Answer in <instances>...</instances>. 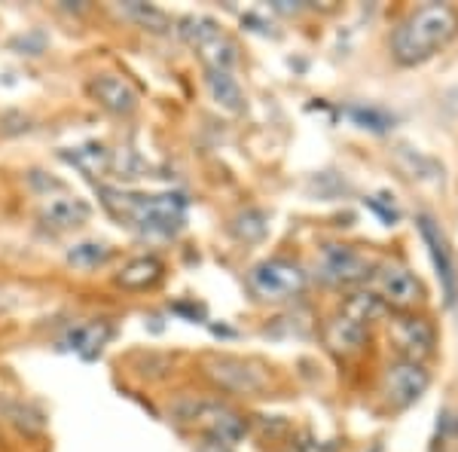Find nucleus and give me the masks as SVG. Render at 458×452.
<instances>
[{
    "label": "nucleus",
    "instance_id": "obj_5",
    "mask_svg": "<svg viewBox=\"0 0 458 452\" xmlns=\"http://www.w3.org/2000/svg\"><path fill=\"white\" fill-rule=\"evenodd\" d=\"M376 272V263L364 251L352 248V244H321L315 257V276L330 287H349L358 281H367Z\"/></svg>",
    "mask_w": 458,
    "mask_h": 452
},
{
    "label": "nucleus",
    "instance_id": "obj_13",
    "mask_svg": "<svg viewBox=\"0 0 458 452\" xmlns=\"http://www.w3.org/2000/svg\"><path fill=\"white\" fill-rule=\"evenodd\" d=\"M367 339H370V328H364V324L352 321L345 315H334L327 321V328H324V343L334 348L336 354H343V358L358 354L367 345Z\"/></svg>",
    "mask_w": 458,
    "mask_h": 452
},
{
    "label": "nucleus",
    "instance_id": "obj_1",
    "mask_svg": "<svg viewBox=\"0 0 458 452\" xmlns=\"http://www.w3.org/2000/svg\"><path fill=\"white\" fill-rule=\"evenodd\" d=\"M458 37V10L453 4H422L391 34V55L403 68L425 64Z\"/></svg>",
    "mask_w": 458,
    "mask_h": 452
},
{
    "label": "nucleus",
    "instance_id": "obj_8",
    "mask_svg": "<svg viewBox=\"0 0 458 452\" xmlns=\"http://www.w3.org/2000/svg\"><path fill=\"white\" fill-rule=\"evenodd\" d=\"M373 285H376V296H379L386 306L391 309H416L419 303L425 300V287L422 281L416 278V272H410L403 263H382L376 266L373 272Z\"/></svg>",
    "mask_w": 458,
    "mask_h": 452
},
{
    "label": "nucleus",
    "instance_id": "obj_11",
    "mask_svg": "<svg viewBox=\"0 0 458 452\" xmlns=\"http://www.w3.org/2000/svg\"><path fill=\"white\" fill-rule=\"evenodd\" d=\"M89 92H92V98L114 116H131L138 110V105H141L138 89L125 77H120V73H98V77H92L89 80Z\"/></svg>",
    "mask_w": 458,
    "mask_h": 452
},
{
    "label": "nucleus",
    "instance_id": "obj_17",
    "mask_svg": "<svg viewBox=\"0 0 458 452\" xmlns=\"http://www.w3.org/2000/svg\"><path fill=\"white\" fill-rule=\"evenodd\" d=\"M205 86H208L217 107L229 110V114H242V110H245V92H242L239 80L229 71H208L205 73Z\"/></svg>",
    "mask_w": 458,
    "mask_h": 452
},
{
    "label": "nucleus",
    "instance_id": "obj_28",
    "mask_svg": "<svg viewBox=\"0 0 458 452\" xmlns=\"http://www.w3.org/2000/svg\"><path fill=\"white\" fill-rule=\"evenodd\" d=\"M272 10H276V13H300V6L291 4V0H276V4H272Z\"/></svg>",
    "mask_w": 458,
    "mask_h": 452
},
{
    "label": "nucleus",
    "instance_id": "obj_2",
    "mask_svg": "<svg viewBox=\"0 0 458 452\" xmlns=\"http://www.w3.org/2000/svg\"><path fill=\"white\" fill-rule=\"evenodd\" d=\"M105 205L116 217L150 235H174L187 220V196L181 192H120L101 190Z\"/></svg>",
    "mask_w": 458,
    "mask_h": 452
},
{
    "label": "nucleus",
    "instance_id": "obj_23",
    "mask_svg": "<svg viewBox=\"0 0 458 452\" xmlns=\"http://www.w3.org/2000/svg\"><path fill=\"white\" fill-rule=\"evenodd\" d=\"M199 58L205 62V68L208 71H229L239 64V47H235V40L229 34H220L217 40L208 43V47L199 53Z\"/></svg>",
    "mask_w": 458,
    "mask_h": 452
},
{
    "label": "nucleus",
    "instance_id": "obj_14",
    "mask_svg": "<svg viewBox=\"0 0 458 452\" xmlns=\"http://www.w3.org/2000/svg\"><path fill=\"white\" fill-rule=\"evenodd\" d=\"M92 217V205L80 196H62V199H53L40 209V220L53 229H80L86 220Z\"/></svg>",
    "mask_w": 458,
    "mask_h": 452
},
{
    "label": "nucleus",
    "instance_id": "obj_18",
    "mask_svg": "<svg viewBox=\"0 0 458 452\" xmlns=\"http://www.w3.org/2000/svg\"><path fill=\"white\" fill-rule=\"evenodd\" d=\"M386 312H388V306L373 291H354L352 296H345L343 306H339V315L352 318V321L364 324V328H370V324L382 321Z\"/></svg>",
    "mask_w": 458,
    "mask_h": 452
},
{
    "label": "nucleus",
    "instance_id": "obj_6",
    "mask_svg": "<svg viewBox=\"0 0 458 452\" xmlns=\"http://www.w3.org/2000/svg\"><path fill=\"white\" fill-rule=\"evenodd\" d=\"M205 376L217 385V388L229 391V395H245L257 397L269 388V373L248 358H235V354H211L205 358Z\"/></svg>",
    "mask_w": 458,
    "mask_h": 452
},
{
    "label": "nucleus",
    "instance_id": "obj_25",
    "mask_svg": "<svg viewBox=\"0 0 458 452\" xmlns=\"http://www.w3.org/2000/svg\"><path fill=\"white\" fill-rule=\"evenodd\" d=\"M34 120L28 114H19V110H6V114H0V135H25V132H31Z\"/></svg>",
    "mask_w": 458,
    "mask_h": 452
},
{
    "label": "nucleus",
    "instance_id": "obj_20",
    "mask_svg": "<svg viewBox=\"0 0 458 452\" xmlns=\"http://www.w3.org/2000/svg\"><path fill=\"white\" fill-rule=\"evenodd\" d=\"M174 31L190 49H196V53H202L208 43H214L220 34H224V31H220V25L211 16H183V19H177Z\"/></svg>",
    "mask_w": 458,
    "mask_h": 452
},
{
    "label": "nucleus",
    "instance_id": "obj_21",
    "mask_svg": "<svg viewBox=\"0 0 458 452\" xmlns=\"http://www.w3.org/2000/svg\"><path fill=\"white\" fill-rule=\"evenodd\" d=\"M229 233L235 235L239 242H263L266 233H269V214H266L263 209H245L239 211L233 220H229Z\"/></svg>",
    "mask_w": 458,
    "mask_h": 452
},
{
    "label": "nucleus",
    "instance_id": "obj_16",
    "mask_svg": "<svg viewBox=\"0 0 458 452\" xmlns=\"http://www.w3.org/2000/svg\"><path fill=\"white\" fill-rule=\"evenodd\" d=\"M58 157L64 162H71V166L77 168V172H83L86 177H101L110 172L114 153H110L105 144H98V141H89V144L68 147V150H62Z\"/></svg>",
    "mask_w": 458,
    "mask_h": 452
},
{
    "label": "nucleus",
    "instance_id": "obj_12",
    "mask_svg": "<svg viewBox=\"0 0 458 452\" xmlns=\"http://www.w3.org/2000/svg\"><path fill=\"white\" fill-rule=\"evenodd\" d=\"M110 337H114V328H110L107 321H89V324H77V328H71L58 345L68 348V352H77L80 358L92 361V358H98L101 348L110 343Z\"/></svg>",
    "mask_w": 458,
    "mask_h": 452
},
{
    "label": "nucleus",
    "instance_id": "obj_4",
    "mask_svg": "<svg viewBox=\"0 0 458 452\" xmlns=\"http://www.w3.org/2000/svg\"><path fill=\"white\" fill-rule=\"evenodd\" d=\"M309 272L300 263L287 260V257H269L250 266L248 272V291L263 303H284L293 300L306 291Z\"/></svg>",
    "mask_w": 458,
    "mask_h": 452
},
{
    "label": "nucleus",
    "instance_id": "obj_10",
    "mask_svg": "<svg viewBox=\"0 0 458 452\" xmlns=\"http://www.w3.org/2000/svg\"><path fill=\"white\" fill-rule=\"evenodd\" d=\"M419 233L428 244V254H431V263L437 269V278H440V287H443V296H446L449 306H455L458 300V272H455V260H453V251H449L446 239H443L440 226L434 224L428 214L419 217Z\"/></svg>",
    "mask_w": 458,
    "mask_h": 452
},
{
    "label": "nucleus",
    "instance_id": "obj_15",
    "mask_svg": "<svg viewBox=\"0 0 458 452\" xmlns=\"http://www.w3.org/2000/svg\"><path fill=\"white\" fill-rule=\"evenodd\" d=\"M162 276H165V263L159 257L147 254V257H135L116 272V285L125 287V291H147V287H157Z\"/></svg>",
    "mask_w": 458,
    "mask_h": 452
},
{
    "label": "nucleus",
    "instance_id": "obj_9",
    "mask_svg": "<svg viewBox=\"0 0 458 452\" xmlns=\"http://www.w3.org/2000/svg\"><path fill=\"white\" fill-rule=\"evenodd\" d=\"M431 385V373L416 364V361H401L397 358L394 364L386 367V376H382V395L394 410H406V406L419 404L422 395Z\"/></svg>",
    "mask_w": 458,
    "mask_h": 452
},
{
    "label": "nucleus",
    "instance_id": "obj_3",
    "mask_svg": "<svg viewBox=\"0 0 458 452\" xmlns=\"http://www.w3.org/2000/svg\"><path fill=\"white\" fill-rule=\"evenodd\" d=\"M174 422L183 425H193L196 431H202L211 443L220 447H235V443L245 437L248 425L233 406L220 404V400H181L174 404Z\"/></svg>",
    "mask_w": 458,
    "mask_h": 452
},
{
    "label": "nucleus",
    "instance_id": "obj_26",
    "mask_svg": "<svg viewBox=\"0 0 458 452\" xmlns=\"http://www.w3.org/2000/svg\"><path fill=\"white\" fill-rule=\"evenodd\" d=\"M6 416L16 422L21 431H40V428H43V416H40V413H34L31 406H25V404H13Z\"/></svg>",
    "mask_w": 458,
    "mask_h": 452
},
{
    "label": "nucleus",
    "instance_id": "obj_7",
    "mask_svg": "<svg viewBox=\"0 0 458 452\" xmlns=\"http://www.w3.org/2000/svg\"><path fill=\"white\" fill-rule=\"evenodd\" d=\"M388 339L394 345V352L401 354V361H422L431 358L437 352V330L428 318L419 315H397L388 321Z\"/></svg>",
    "mask_w": 458,
    "mask_h": 452
},
{
    "label": "nucleus",
    "instance_id": "obj_24",
    "mask_svg": "<svg viewBox=\"0 0 458 452\" xmlns=\"http://www.w3.org/2000/svg\"><path fill=\"white\" fill-rule=\"evenodd\" d=\"M349 116L360 129H370V132H388V125L394 123L386 110H379V107H349Z\"/></svg>",
    "mask_w": 458,
    "mask_h": 452
},
{
    "label": "nucleus",
    "instance_id": "obj_19",
    "mask_svg": "<svg viewBox=\"0 0 458 452\" xmlns=\"http://www.w3.org/2000/svg\"><path fill=\"white\" fill-rule=\"evenodd\" d=\"M116 13H120L123 19L141 25L144 31H150V34L172 31V16H168L165 10H159V6H153V4H141V0H125V4L116 6Z\"/></svg>",
    "mask_w": 458,
    "mask_h": 452
},
{
    "label": "nucleus",
    "instance_id": "obj_22",
    "mask_svg": "<svg viewBox=\"0 0 458 452\" xmlns=\"http://www.w3.org/2000/svg\"><path fill=\"white\" fill-rule=\"evenodd\" d=\"M110 244L107 242H77L68 248V254H64V260H68L73 269H98V266H105L110 260Z\"/></svg>",
    "mask_w": 458,
    "mask_h": 452
},
{
    "label": "nucleus",
    "instance_id": "obj_27",
    "mask_svg": "<svg viewBox=\"0 0 458 452\" xmlns=\"http://www.w3.org/2000/svg\"><path fill=\"white\" fill-rule=\"evenodd\" d=\"M297 452H336L334 443H324V440H315V437H309V434H302L300 440H297V447H293Z\"/></svg>",
    "mask_w": 458,
    "mask_h": 452
}]
</instances>
